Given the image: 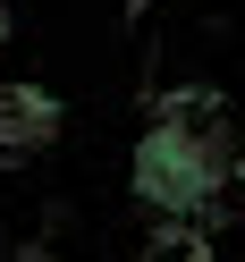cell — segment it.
Here are the masks:
<instances>
[{"label":"cell","instance_id":"cell-1","mask_svg":"<svg viewBox=\"0 0 245 262\" xmlns=\"http://www.w3.org/2000/svg\"><path fill=\"white\" fill-rule=\"evenodd\" d=\"M194 119H203V102H177L169 119H161V136L136 152V186L152 194V203H169V211H194V203L228 178L220 127H211V144H194Z\"/></svg>","mask_w":245,"mask_h":262},{"label":"cell","instance_id":"cell-2","mask_svg":"<svg viewBox=\"0 0 245 262\" xmlns=\"http://www.w3.org/2000/svg\"><path fill=\"white\" fill-rule=\"evenodd\" d=\"M51 127H59L51 93H34V85H0V169H9V161H34L42 144H51Z\"/></svg>","mask_w":245,"mask_h":262}]
</instances>
